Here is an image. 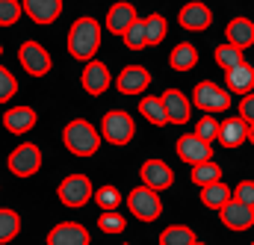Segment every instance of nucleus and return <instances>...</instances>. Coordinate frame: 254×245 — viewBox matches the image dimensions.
I'll return each mask as SVG.
<instances>
[{
	"instance_id": "obj_43",
	"label": "nucleus",
	"mask_w": 254,
	"mask_h": 245,
	"mask_svg": "<svg viewBox=\"0 0 254 245\" xmlns=\"http://www.w3.org/2000/svg\"><path fill=\"white\" fill-rule=\"evenodd\" d=\"M252 245H254V243H252Z\"/></svg>"
},
{
	"instance_id": "obj_3",
	"label": "nucleus",
	"mask_w": 254,
	"mask_h": 245,
	"mask_svg": "<svg viewBox=\"0 0 254 245\" xmlns=\"http://www.w3.org/2000/svg\"><path fill=\"white\" fill-rule=\"evenodd\" d=\"M133 136H136V122L125 110H113L101 119V139L104 142H110L116 148H125V145L133 142Z\"/></svg>"
},
{
	"instance_id": "obj_6",
	"label": "nucleus",
	"mask_w": 254,
	"mask_h": 245,
	"mask_svg": "<svg viewBox=\"0 0 254 245\" xmlns=\"http://www.w3.org/2000/svg\"><path fill=\"white\" fill-rule=\"evenodd\" d=\"M92 192H95V186H92V181L86 175H68L63 184L57 186V198L63 201L65 207H71V210L86 207L92 201Z\"/></svg>"
},
{
	"instance_id": "obj_5",
	"label": "nucleus",
	"mask_w": 254,
	"mask_h": 245,
	"mask_svg": "<svg viewBox=\"0 0 254 245\" xmlns=\"http://www.w3.org/2000/svg\"><path fill=\"white\" fill-rule=\"evenodd\" d=\"M127 207H130L133 219H139V222H157V219L163 216L160 192L148 189L145 184L136 186V189H130V195H127Z\"/></svg>"
},
{
	"instance_id": "obj_11",
	"label": "nucleus",
	"mask_w": 254,
	"mask_h": 245,
	"mask_svg": "<svg viewBox=\"0 0 254 245\" xmlns=\"http://www.w3.org/2000/svg\"><path fill=\"white\" fill-rule=\"evenodd\" d=\"M80 83H83V89H86L92 98H101V95L110 89V83H113L107 62L89 60V62H86V68H83V74H80Z\"/></svg>"
},
{
	"instance_id": "obj_31",
	"label": "nucleus",
	"mask_w": 254,
	"mask_h": 245,
	"mask_svg": "<svg viewBox=\"0 0 254 245\" xmlns=\"http://www.w3.org/2000/svg\"><path fill=\"white\" fill-rule=\"evenodd\" d=\"M92 198H95V204H98L101 210H119V207H122V192L110 184L101 186V189H95Z\"/></svg>"
},
{
	"instance_id": "obj_9",
	"label": "nucleus",
	"mask_w": 254,
	"mask_h": 245,
	"mask_svg": "<svg viewBox=\"0 0 254 245\" xmlns=\"http://www.w3.org/2000/svg\"><path fill=\"white\" fill-rule=\"evenodd\" d=\"M139 178H142V184L148 186V189H154V192H166V189L175 186V172L163 160H145L142 169H139Z\"/></svg>"
},
{
	"instance_id": "obj_17",
	"label": "nucleus",
	"mask_w": 254,
	"mask_h": 245,
	"mask_svg": "<svg viewBox=\"0 0 254 245\" xmlns=\"http://www.w3.org/2000/svg\"><path fill=\"white\" fill-rule=\"evenodd\" d=\"M36 122H39L36 110L27 107V104H21V107H9V110L3 113V127H6L9 133H15V136L30 133V130L36 127Z\"/></svg>"
},
{
	"instance_id": "obj_33",
	"label": "nucleus",
	"mask_w": 254,
	"mask_h": 245,
	"mask_svg": "<svg viewBox=\"0 0 254 245\" xmlns=\"http://www.w3.org/2000/svg\"><path fill=\"white\" fill-rule=\"evenodd\" d=\"M125 45L130 48V51H145L148 48V42H145V24H142V18H136L130 27L125 30Z\"/></svg>"
},
{
	"instance_id": "obj_22",
	"label": "nucleus",
	"mask_w": 254,
	"mask_h": 245,
	"mask_svg": "<svg viewBox=\"0 0 254 245\" xmlns=\"http://www.w3.org/2000/svg\"><path fill=\"white\" fill-rule=\"evenodd\" d=\"M225 39L231 42V45H237V48H252L254 45V21L252 18H246V15H240V18H234L228 27H225Z\"/></svg>"
},
{
	"instance_id": "obj_15",
	"label": "nucleus",
	"mask_w": 254,
	"mask_h": 245,
	"mask_svg": "<svg viewBox=\"0 0 254 245\" xmlns=\"http://www.w3.org/2000/svg\"><path fill=\"white\" fill-rule=\"evenodd\" d=\"M160 101H163V110H166L169 124H187L192 119V101L184 95V92H178V89H166Z\"/></svg>"
},
{
	"instance_id": "obj_26",
	"label": "nucleus",
	"mask_w": 254,
	"mask_h": 245,
	"mask_svg": "<svg viewBox=\"0 0 254 245\" xmlns=\"http://www.w3.org/2000/svg\"><path fill=\"white\" fill-rule=\"evenodd\" d=\"M139 113H142V119L148 124H154V127H166L169 119H166V110H163V101L160 98H142L139 101Z\"/></svg>"
},
{
	"instance_id": "obj_20",
	"label": "nucleus",
	"mask_w": 254,
	"mask_h": 245,
	"mask_svg": "<svg viewBox=\"0 0 254 245\" xmlns=\"http://www.w3.org/2000/svg\"><path fill=\"white\" fill-rule=\"evenodd\" d=\"M216 142L222 148H240L249 142V124L243 122L240 116L237 119H225L219 122V133H216Z\"/></svg>"
},
{
	"instance_id": "obj_23",
	"label": "nucleus",
	"mask_w": 254,
	"mask_h": 245,
	"mask_svg": "<svg viewBox=\"0 0 254 245\" xmlns=\"http://www.w3.org/2000/svg\"><path fill=\"white\" fill-rule=\"evenodd\" d=\"M169 65H172L175 71H192V68L198 65V48L190 45V42L175 45V51L169 54Z\"/></svg>"
},
{
	"instance_id": "obj_40",
	"label": "nucleus",
	"mask_w": 254,
	"mask_h": 245,
	"mask_svg": "<svg viewBox=\"0 0 254 245\" xmlns=\"http://www.w3.org/2000/svg\"><path fill=\"white\" fill-rule=\"evenodd\" d=\"M192 245H204V243H198V240H195V243H192Z\"/></svg>"
},
{
	"instance_id": "obj_12",
	"label": "nucleus",
	"mask_w": 254,
	"mask_h": 245,
	"mask_svg": "<svg viewBox=\"0 0 254 245\" xmlns=\"http://www.w3.org/2000/svg\"><path fill=\"white\" fill-rule=\"evenodd\" d=\"M175 151H178V157H181L187 166L204 163V160H213V145H210V142H204V139H201V136H195V133L181 136V139H178V145H175Z\"/></svg>"
},
{
	"instance_id": "obj_16",
	"label": "nucleus",
	"mask_w": 254,
	"mask_h": 245,
	"mask_svg": "<svg viewBox=\"0 0 254 245\" xmlns=\"http://www.w3.org/2000/svg\"><path fill=\"white\" fill-rule=\"evenodd\" d=\"M151 86V71L142 65H127L125 71L116 77V89L122 95H142Z\"/></svg>"
},
{
	"instance_id": "obj_18",
	"label": "nucleus",
	"mask_w": 254,
	"mask_h": 245,
	"mask_svg": "<svg viewBox=\"0 0 254 245\" xmlns=\"http://www.w3.org/2000/svg\"><path fill=\"white\" fill-rule=\"evenodd\" d=\"M225 89L231 92V95H249L254 92V65L249 62H240V65H234V68H228L225 71Z\"/></svg>"
},
{
	"instance_id": "obj_1",
	"label": "nucleus",
	"mask_w": 254,
	"mask_h": 245,
	"mask_svg": "<svg viewBox=\"0 0 254 245\" xmlns=\"http://www.w3.org/2000/svg\"><path fill=\"white\" fill-rule=\"evenodd\" d=\"M101 24L95 21V18H89V15H83V18H77L74 24H71V30H68V54L74 57L77 62H89L95 60V54H98V48H101Z\"/></svg>"
},
{
	"instance_id": "obj_38",
	"label": "nucleus",
	"mask_w": 254,
	"mask_h": 245,
	"mask_svg": "<svg viewBox=\"0 0 254 245\" xmlns=\"http://www.w3.org/2000/svg\"><path fill=\"white\" fill-rule=\"evenodd\" d=\"M240 119L246 124H254V92L243 95V101H240Z\"/></svg>"
},
{
	"instance_id": "obj_35",
	"label": "nucleus",
	"mask_w": 254,
	"mask_h": 245,
	"mask_svg": "<svg viewBox=\"0 0 254 245\" xmlns=\"http://www.w3.org/2000/svg\"><path fill=\"white\" fill-rule=\"evenodd\" d=\"M15 92H18V80L12 77L9 68L0 65V104H9V101L15 98Z\"/></svg>"
},
{
	"instance_id": "obj_25",
	"label": "nucleus",
	"mask_w": 254,
	"mask_h": 245,
	"mask_svg": "<svg viewBox=\"0 0 254 245\" xmlns=\"http://www.w3.org/2000/svg\"><path fill=\"white\" fill-rule=\"evenodd\" d=\"M142 24H145V42H148V48L160 45V42L169 36V21H166L160 12H154V15L142 18Z\"/></svg>"
},
{
	"instance_id": "obj_28",
	"label": "nucleus",
	"mask_w": 254,
	"mask_h": 245,
	"mask_svg": "<svg viewBox=\"0 0 254 245\" xmlns=\"http://www.w3.org/2000/svg\"><path fill=\"white\" fill-rule=\"evenodd\" d=\"M213 60H216V65H219L222 71H228V68L246 62V57H243V48H237V45H231V42H222V45L213 51Z\"/></svg>"
},
{
	"instance_id": "obj_37",
	"label": "nucleus",
	"mask_w": 254,
	"mask_h": 245,
	"mask_svg": "<svg viewBox=\"0 0 254 245\" xmlns=\"http://www.w3.org/2000/svg\"><path fill=\"white\" fill-rule=\"evenodd\" d=\"M231 198H237V201L246 204V207H254V181H240L237 189L231 192Z\"/></svg>"
},
{
	"instance_id": "obj_7",
	"label": "nucleus",
	"mask_w": 254,
	"mask_h": 245,
	"mask_svg": "<svg viewBox=\"0 0 254 245\" xmlns=\"http://www.w3.org/2000/svg\"><path fill=\"white\" fill-rule=\"evenodd\" d=\"M6 166H9V172H12L15 178H33V175L42 169V151H39V145L21 142V145L9 154Z\"/></svg>"
},
{
	"instance_id": "obj_39",
	"label": "nucleus",
	"mask_w": 254,
	"mask_h": 245,
	"mask_svg": "<svg viewBox=\"0 0 254 245\" xmlns=\"http://www.w3.org/2000/svg\"><path fill=\"white\" fill-rule=\"evenodd\" d=\"M249 142L254 145V124H249Z\"/></svg>"
},
{
	"instance_id": "obj_21",
	"label": "nucleus",
	"mask_w": 254,
	"mask_h": 245,
	"mask_svg": "<svg viewBox=\"0 0 254 245\" xmlns=\"http://www.w3.org/2000/svg\"><path fill=\"white\" fill-rule=\"evenodd\" d=\"M136 18H139V15H136V6L127 3V0H119V3H113L110 12H107V30H110L113 36H125V30L136 21Z\"/></svg>"
},
{
	"instance_id": "obj_34",
	"label": "nucleus",
	"mask_w": 254,
	"mask_h": 245,
	"mask_svg": "<svg viewBox=\"0 0 254 245\" xmlns=\"http://www.w3.org/2000/svg\"><path fill=\"white\" fill-rule=\"evenodd\" d=\"M21 15V0H0V27H15Z\"/></svg>"
},
{
	"instance_id": "obj_19",
	"label": "nucleus",
	"mask_w": 254,
	"mask_h": 245,
	"mask_svg": "<svg viewBox=\"0 0 254 245\" xmlns=\"http://www.w3.org/2000/svg\"><path fill=\"white\" fill-rule=\"evenodd\" d=\"M21 9L42 27L54 24L63 15V0H21Z\"/></svg>"
},
{
	"instance_id": "obj_27",
	"label": "nucleus",
	"mask_w": 254,
	"mask_h": 245,
	"mask_svg": "<svg viewBox=\"0 0 254 245\" xmlns=\"http://www.w3.org/2000/svg\"><path fill=\"white\" fill-rule=\"evenodd\" d=\"M192 184L195 186H207V184H216L222 181V166L213 163V160H204V163H195L192 166Z\"/></svg>"
},
{
	"instance_id": "obj_36",
	"label": "nucleus",
	"mask_w": 254,
	"mask_h": 245,
	"mask_svg": "<svg viewBox=\"0 0 254 245\" xmlns=\"http://www.w3.org/2000/svg\"><path fill=\"white\" fill-rule=\"evenodd\" d=\"M216 133H219V122H216L210 113L195 124V136H201V139H204V142H210V145L216 142Z\"/></svg>"
},
{
	"instance_id": "obj_2",
	"label": "nucleus",
	"mask_w": 254,
	"mask_h": 245,
	"mask_svg": "<svg viewBox=\"0 0 254 245\" xmlns=\"http://www.w3.org/2000/svg\"><path fill=\"white\" fill-rule=\"evenodd\" d=\"M101 130L95 124H89L86 119H74L65 124L63 130V145L68 148V154L74 157H95L101 151Z\"/></svg>"
},
{
	"instance_id": "obj_14",
	"label": "nucleus",
	"mask_w": 254,
	"mask_h": 245,
	"mask_svg": "<svg viewBox=\"0 0 254 245\" xmlns=\"http://www.w3.org/2000/svg\"><path fill=\"white\" fill-rule=\"evenodd\" d=\"M48 245H92V237L80 222H60L51 228Z\"/></svg>"
},
{
	"instance_id": "obj_8",
	"label": "nucleus",
	"mask_w": 254,
	"mask_h": 245,
	"mask_svg": "<svg viewBox=\"0 0 254 245\" xmlns=\"http://www.w3.org/2000/svg\"><path fill=\"white\" fill-rule=\"evenodd\" d=\"M18 62L24 65V71L30 77H48L51 68H54V60H51L48 48H42L39 42H24L21 51H18Z\"/></svg>"
},
{
	"instance_id": "obj_24",
	"label": "nucleus",
	"mask_w": 254,
	"mask_h": 245,
	"mask_svg": "<svg viewBox=\"0 0 254 245\" xmlns=\"http://www.w3.org/2000/svg\"><path fill=\"white\" fill-rule=\"evenodd\" d=\"M228 201H231V189H228V184L216 181V184L201 186V204H204V207L219 210V207H225Z\"/></svg>"
},
{
	"instance_id": "obj_42",
	"label": "nucleus",
	"mask_w": 254,
	"mask_h": 245,
	"mask_svg": "<svg viewBox=\"0 0 254 245\" xmlns=\"http://www.w3.org/2000/svg\"><path fill=\"white\" fill-rule=\"evenodd\" d=\"M122 245H133V243H122Z\"/></svg>"
},
{
	"instance_id": "obj_13",
	"label": "nucleus",
	"mask_w": 254,
	"mask_h": 245,
	"mask_svg": "<svg viewBox=\"0 0 254 245\" xmlns=\"http://www.w3.org/2000/svg\"><path fill=\"white\" fill-rule=\"evenodd\" d=\"M216 213H219V219H222V225H225L228 231H249L254 225V207L240 204L237 198H231V201H228L225 207H219Z\"/></svg>"
},
{
	"instance_id": "obj_4",
	"label": "nucleus",
	"mask_w": 254,
	"mask_h": 245,
	"mask_svg": "<svg viewBox=\"0 0 254 245\" xmlns=\"http://www.w3.org/2000/svg\"><path fill=\"white\" fill-rule=\"evenodd\" d=\"M192 104L201 113H228L231 110V92L213 80H201L192 92Z\"/></svg>"
},
{
	"instance_id": "obj_10",
	"label": "nucleus",
	"mask_w": 254,
	"mask_h": 245,
	"mask_svg": "<svg viewBox=\"0 0 254 245\" xmlns=\"http://www.w3.org/2000/svg\"><path fill=\"white\" fill-rule=\"evenodd\" d=\"M178 24H181L184 30H190V33H204V30L213 24V9H210L207 3H201V0H190V3L181 6Z\"/></svg>"
},
{
	"instance_id": "obj_30",
	"label": "nucleus",
	"mask_w": 254,
	"mask_h": 245,
	"mask_svg": "<svg viewBox=\"0 0 254 245\" xmlns=\"http://www.w3.org/2000/svg\"><path fill=\"white\" fill-rule=\"evenodd\" d=\"M195 243V231L187 225H169L160 234V245H192Z\"/></svg>"
},
{
	"instance_id": "obj_29",
	"label": "nucleus",
	"mask_w": 254,
	"mask_h": 245,
	"mask_svg": "<svg viewBox=\"0 0 254 245\" xmlns=\"http://www.w3.org/2000/svg\"><path fill=\"white\" fill-rule=\"evenodd\" d=\"M18 234H21V216H18L15 210L0 207V245L12 243Z\"/></svg>"
},
{
	"instance_id": "obj_41",
	"label": "nucleus",
	"mask_w": 254,
	"mask_h": 245,
	"mask_svg": "<svg viewBox=\"0 0 254 245\" xmlns=\"http://www.w3.org/2000/svg\"><path fill=\"white\" fill-rule=\"evenodd\" d=\"M0 57H3V45H0Z\"/></svg>"
},
{
	"instance_id": "obj_32",
	"label": "nucleus",
	"mask_w": 254,
	"mask_h": 245,
	"mask_svg": "<svg viewBox=\"0 0 254 245\" xmlns=\"http://www.w3.org/2000/svg\"><path fill=\"white\" fill-rule=\"evenodd\" d=\"M98 228H101L104 234H125L127 219L119 210H104V213L98 216Z\"/></svg>"
}]
</instances>
